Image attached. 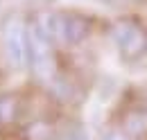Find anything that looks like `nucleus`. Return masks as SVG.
Segmentation results:
<instances>
[]
</instances>
